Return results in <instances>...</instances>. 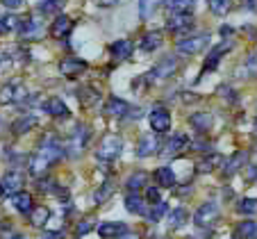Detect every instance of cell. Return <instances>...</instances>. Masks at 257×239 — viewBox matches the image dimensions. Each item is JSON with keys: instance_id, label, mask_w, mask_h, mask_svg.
Instances as JSON below:
<instances>
[{"instance_id": "cell-1", "label": "cell", "mask_w": 257, "mask_h": 239, "mask_svg": "<svg viewBox=\"0 0 257 239\" xmlns=\"http://www.w3.org/2000/svg\"><path fill=\"white\" fill-rule=\"evenodd\" d=\"M64 153H66V148H64L62 142H59V137L57 135H46L44 139H41L37 153H34V155L30 157V162H28L30 173H32L34 178L44 176V173L55 164V162L62 160Z\"/></svg>"}, {"instance_id": "cell-2", "label": "cell", "mask_w": 257, "mask_h": 239, "mask_svg": "<svg viewBox=\"0 0 257 239\" xmlns=\"http://www.w3.org/2000/svg\"><path fill=\"white\" fill-rule=\"evenodd\" d=\"M123 153V139L118 135H107L102 137V142L98 144L96 157L100 162H114Z\"/></svg>"}, {"instance_id": "cell-3", "label": "cell", "mask_w": 257, "mask_h": 239, "mask_svg": "<svg viewBox=\"0 0 257 239\" xmlns=\"http://www.w3.org/2000/svg\"><path fill=\"white\" fill-rule=\"evenodd\" d=\"M178 66H180L178 57H164L155 68H153L151 73H146V75H144V82H146V84H153V82H157V80H166V78H171V75H173L175 71H178Z\"/></svg>"}, {"instance_id": "cell-4", "label": "cell", "mask_w": 257, "mask_h": 239, "mask_svg": "<svg viewBox=\"0 0 257 239\" xmlns=\"http://www.w3.org/2000/svg\"><path fill=\"white\" fill-rule=\"evenodd\" d=\"M209 46V34H196V37H185L175 44V50L180 55H198L200 50H205Z\"/></svg>"}, {"instance_id": "cell-5", "label": "cell", "mask_w": 257, "mask_h": 239, "mask_svg": "<svg viewBox=\"0 0 257 239\" xmlns=\"http://www.w3.org/2000/svg\"><path fill=\"white\" fill-rule=\"evenodd\" d=\"M28 89L21 82H7L5 87H0V105H19L28 100Z\"/></svg>"}, {"instance_id": "cell-6", "label": "cell", "mask_w": 257, "mask_h": 239, "mask_svg": "<svg viewBox=\"0 0 257 239\" xmlns=\"http://www.w3.org/2000/svg\"><path fill=\"white\" fill-rule=\"evenodd\" d=\"M89 139H91V130L87 126H75V130L68 135V146H66L71 157H78L89 144Z\"/></svg>"}, {"instance_id": "cell-7", "label": "cell", "mask_w": 257, "mask_h": 239, "mask_svg": "<svg viewBox=\"0 0 257 239\" xmlns=\"http://www.w3.org/2000/svg\"><path fill=\"white\" fill-rule=\"evenodd\" d=\"M218 214H221V207H218L216 200H207V203H203L196 210L194 214V223L198 225V228H209V225L214 223V221L218 219Z\"/></svg>"}, {"instance_id": "cell-8", "label": "cell", "mask_w": 257, "mask_h": 239, "mask_svg": "<svg viewBox=\"0 0 257 239\" xmlns=\"http://www.w3.org/2000/svg\"><path fill=\"white\" fill-rule=\"evenodd\" d=\"M148 121H151L153 132L164 135V132H169V128H171V114L164 105H155V107L151 109V114H148Z\"/></svg>"}, {"instance_id": "cell-9", "label": "cell", "mask_w": 257, "mask_h": 239, "mask_svg": "<svg viewBox=\"0 0 257 239\" xmlns=\"http://www.w3.org/2000/svg\"><path fill=\"white\" fill-rule=\"evenodd\" d=\"M21 187H23V176L16 169L7 171L0 180V198H12L16 191H21Z\"/></svg>"}, {"instance_id": "cell-10", "label": "cell", "mask_w": 257, "mask_h": 239, "mask_svg": "<svg viewBox=\"0 0 257 239\" xmlns=\"http://www.w3.org/2000/svg\"><path fill=\"white\" fill-rule=\"evenodd\" d=\"M194 28V16L191 12H178V14H171L166 19V30L173 34H182V32H189Z\"/></svg>"}, {"instance_id": "cell-11", "label": "cell", "mask_w": 257, "mask_h": 239, "mask_svg": "<svg viewBox=\"0 0 257 239\" xmlns=\"http://www.w3.org/2000/svg\"><path fill=\"white\" fill-rule=\"evenodd\" d=\"M44 23H41V19H37V16H30V19L21 21V28H19V34L21 39L25 41H34V39H41L44 37Z\"/></svg>"}, {"instance_id": "cell-12", "label": "cell", "mask_w": 257, "mask_h": 239, "mask_svg": "<svg viewBox=\"0 0 257 239\" xmlns=\"http://www.w3.org/2000/svg\"><path fill=\"white\" fill-rule=\"evenodd\" d=\"M87 68H89V64L78 57H64L62 62H59V73L68 80H75L78 75H82Z\"/></svg>"}, {"instance_id": "cell-13", "label": "cell", "mask_w": 257, "mask_h": 239, "mask_svg": "<svg viewBox=\"0 0 257 239\" xmlns=\"http://www.w3.org/2000/svg\"><path fill=\"white\" fill-rule=\"evenodd\" d=\"M162 148V144H160V135L157 132H151V135H144L139 139V144H137V157H151V155H155L157 151Z\"/></svg>"}, {"instance_id": "cell-14", "label": "cell", "mask_w": 257, "mask_h": 239, "mask_svg": "<svg viewBox=\"0 0 257 239\" xmlns=\"http://www.w3.org/2000/svg\"><path fill=\"white\" fill-rule=\"evenodd\" d=\"M191 146V139H189V135H185V132H173V135L166 139V144H164V155H178L180 151H185V148H189Z\"/></svg>"}, {"instance_id": "cell-15", "label": "cell", "mask_w": 257, "mask_h": 239, "mask_svg": "<svg viewBox=\"0 0 257 239\" xmlns=\"http://www.w3.org/2000/svg\"><path fill=\"white\" fill-rule=\"evenodd\" d=\"M73 19L71 16H66V14H59L57 19L53 21V25H50V37L53 39H66L68 34L73 32Z\"/></svg>"}, {"instance_id": "cell-16", "label": "cell", "mask_w": 257, "mask_h": 239, "mask_svg": "<svg viewBox=\"0 0 257 239\" xmlns=\"http://www.w3.org/2000/svg\"><path fill=\"white\" fill-rule=\"evenodd\" d=\"M232 48V44L230 41H225L223 46H216V48H212V53L207 55V59H205V66H203V71H200V75H205V73H209V71H216V66H218V62H221V57H223L228 50Z\"/></svg>"}, {"instance_id": "cell-17", "label": "cell", "mask_w": 257, "mask_h": 239, "mask_svg": "<svg viewBox=\"0 0 257 239\" xmlns=\"http://www.w3.org/2000/svg\"><path fill=\"white\" fill-rule=\"evenodd\" d=\"M123 232H127V225L121 223V221H102L98 225V234L102 239H118Z\"/></svg>"}, {"instance_id": "cell-18", "label": "cell", "mask_w": 257, "mask_h": 239, "mask_svg": "<svg viewBox=\"0 0 257 239\" xmlns=\"http://www.w3.org/2000/svg\"><path fill=\"white\" fill-rule=\"evenodd\" d=\"M102 98V93H100V89H96L93 84H84L82 89H78V100H80V105L82 107H93L98 100Z\"/></svg>"}, {"instance_id": "cell-19", "label": "cell", "mask_w": 257, "mask_h": 239, "mask_svg": "<svg viewBox=\"0 0 257 239\" xmlns=\"http://www.w3.org/2000/svg\"><path fill=\"white\" fill-rule=\"evenodd\" d=\"M125 210L130 212V214L146 216L148 214V205H146V200L139 196V191H130V194L125 196Z\"/></svg>"}, {"instance_id": "cell-20", "label": "cell", "mask_w": 257, "mask_h": 239, "mask_svg": "<svg viewBox=\"0 0 257 239\" xmlns=\"http://www.w3.org/2000/svg\"><path fill=\"white\" fill-rule=\"evenodd\" d=\"M132 50H135V46H132V41H127V39H118L109 46V55H112V59H116V62L130 59Z\"/></svg>"}, {"instance_id": "cell-21", "label": "cell", "mask_w": 257, "mask_h": 239, "mask_svg": "<svg viewBox=\"0 0 257 239\" xmlns=\"http://www.w3.org/2000/svg\"><path fill=\"white\" fill-rule=\"evenodd\" d=\"M37 123H39V118L34 116V114H21V116L12 123V135H16V137L25 135V132H30L32 128H37Z\"/></svg>"}, {"instance_id": "cell-22", "label": "cell", "mask_w": 257, "mask_h": 239, "mask_svg": "<svg viewBox=\"0 0 257 239\" xmlns=\"http://www.w3.org/2000/svg\"><path fill=\"white\" fill-rule=\"evenodd\" d=\"M44 112H48L53 118H66L68 114V107H66V102L62 100V98H57V96H53V98H48V100L44 102Z\"/></svg>"}, {"instance_id": "cell-23", "label": "cell", "mask_w": 257, "mask_h": 239, "mask_svg": "<svg viewBox=\"0 0 257 239\" xmlns=\"http://www.w3.org/2000/svg\"><path fill=\"white\" fill-rule=\"evenodd\" d=\"M162 39H164V34H162L160 30H151V32H146L144 37H141L139 48L144 50V53H153V50H157L162 46Z\"/></svg>"}, {"instance_id": "cell-24", "label": "cell", "mask_w": 257, "mask_h": 239, "mask_svg": "<svg viewBox=\"0 0 257 239\" xmlns=\"http://www.w3.org/2000/svg\"><path fill=\"white\" fill-rule=\"evenodd\" d=\"M130 112V105H127L125 100H121V98L112 96V98H107L105 102V114L107 116H125V114Z\"/></svg>"}, {"instance_id": "cell-25", "label": "cell", "mask_w": 257, "mask_h": 239, "mask_svg": "<svg viewBox=\"0 0 257 239\" xmlns=\"http://www.w3.org/2000/svg\"><path fill=\"white\" fill-rule=\"evenodd\" d=\"M12 205H14V210L21 212V214H30L34 207V198L28 191H16V194L12 196Z\"/></svg>"}, {"instance_id": "cell-26", "label": "cell", "mask_w": 257, "mask_h": 239, "mask_svg": "<svg viewBox=\"0 0 257 239\" xmlns=\"http://www.w3.org/2000/svg\"><path fill=\"white\" fill-rule=\"evenodd\" d=\"M246 160H248V153H246V151H239V153H234V155L230 157V160L223 164V176H225V178L234 176V173H237V171L241 169L243 164H246Z\"/></svg>"}, {"instance_id": "cell-27", "label": "cell", "mask_w": 257, "mask_h": 239, "mask_svg": "<svg viewBox=\"0 0 257 239\" xmlns=\"http://www.w3.org/2000/svg\"><path fill=\"white\" fill-rule=\"evenodd\" d=\"M189 123L200 132V135H203V132H207L209 128H212L214 118H212V114H207V112H196V114H191L189 116Z\"/></svg>"}, {"instance_id": "cell-28", "label": "cell", "mask_w": 257, "mask_h": 239, "mask_svg": "<svg viewBox=\"0 0 257 239\" xmlns=\"http://www.w3.org/2000/svg\"><path fill=\"white\" fill-rule=\"evenodd\" d=\"M223 164V157L218 155V153H207V155L203 157V160L198 162V173H209V171H214L216 166H221Z\"/></svg>"}, {"instance_id": "cell-29", "label": "cell", "mask_w": 257, "mask_h": 239, "mask_svg": "<svg viewBox=\"0 0 257 239\" xmlns=\"http://www.w3.org/2000/svg\"><path fill=\"white\" fill-rule=\"evenodd\" d=\"M28 216H30V223L37 225V228H41V225L48 223V219H50V210L46 207V205H34L32 212H30Z\"/></svg>"}, {"instance_id": "cell-30", "label": "cell", "mask_w": 257, "mask_h": 239, "mask_svg": "<svg viewBox=\"0 0 257 239\" xmlns=\"http://www.w3.org/2000/svg\"><path fill=\"white\" fill-rule=\"evenodd\" d=\"M234 239H257V221H241L234 228Z\"/></svg>"}, {"instance_id": "cell-31", "label": "cell", "mask_w": 257, "mask_h": 239, "mask_svg": "<svg viewBox=\"0 0 257 239\" xmlns=\"http://www.w3.org/2000/svg\"><path fill=\"white\" fill-rule=\"evenodd\" d=\"M155 180L157 187H175V173L171 166H160L155 171Z\"/></svg>"}, {"instance_id": "cell-32", "label": "cell", "mask_w": 257, "mask_h": 239, "mask_svg": "<svg viewBox=\"0 0 257 239\" xmlns=\"http://www.w3.org/2000/svg\"><path fill=\"white\" fill-rule=\"evenodd\" d=\"M196 5V0H164V7L171 14H178V12H191Z\"/></svg>"}, {"instance_id": "cell-33", "label": "cell", "mask_w": 257, "mask_h": 239, "mask_svg": "<svg viewBox=\"0 0 257 239\" xmlns=\"http://www.w3.org/2000/svg\"><path fill=\"white\" fill-rule=\"evenodd\" d=\"M187 219H189L187 207H175V210L169 212V225L171 228H180V225H185Z\"/></svg>"}, {"instance_id": "cell-34", "label": "cell", "mask_w": 257, "mask_h": 239, "mask_svg": "<svg viewBox=\"0 0 257 239\" xmlns=\"http://www.w3.org/2000/svg\"><path fill=\"white\" fill-rule=\"evenodd\" d=\"M112 194H114V185H112V182H102V185L93 191V203H96V205L107 203Z\"/></svg>"}, {"instance_id": "cell-35", "label": "cell", "mask_w": 257, "mask_h": 239, "mask_svg": "<svg viewBox=\"0 0 257 239\" xmlns=\"http://www.w3.org/2000/svg\"><path fill=\"white\" fill-rule=\"evenodd\" d=\"M146 182H148V176H146L144 171H137V173H132V176L127 178L125 187H127V191H139L146 187Z\"/></svg>"}, {"instance_id": "cell-36", "label": "cell", "mask_w": 257, "mask_h": 239, "mask_svg": "<svg viewBox=\"0 0 257 239\" xmlns=\"http://www.w3.org/2000/svg\"><path fill=\"white\" fill-rule=\"evenodd\" d=\"M21 28V19L16 14H7L0 19V34H7V32H14V30Z\"/></svg>"}, {"instance_id": "cell-37", "label": "cell", "mask_w": 257, "mask_h": 239, "mask_svg": "<svg viewBox=\"0 0 257 239\" xmlns=\"http://www.w3.org/2000/svg\"><path fill=\"white\" fill-rule=\"evenodd\" d=\"M64 3H66V0H39L37 10H39V14H55V12L62 10Z\"/></svg>"}, {"instance_id": "cell-38", "label": "cell", "mask_w": 257, "mask_h": 239, "mask_svg": "<svg viewBox=\"0 0 257 239\" xmlns=\"http://www.w3.org/2000/svg\"><path fill=\"white\" fill-rule=\"evenodd\" d=\"M166 212H169V205H166V203H162V200H160V203L151 205V210H148V214H146V216H148V219H151L153 223H157V221H160L162 216L166 214Z\"/></svg>"}, {"instance_id": "cell-39", "label": "cell", "mask_w": 257, "mask_h": 239, "mask_svg": "<svg viewBox=\"0 0 257 239\" xmlns=\"http://www.w3.org/2000/svg\"><path fill=\"white\" fill-rule=\"evenodd\" d=\"M209 3V10H212V14L216 16H223L230 12V5H232V0H207Z\"/></svg>"}, {"instance_id": "cell-40", "label": "cell", "mask_w": 257, "mask_h": 239, "mask_svg": "<svg viewBox=\"0 0 257 239\" xmlns=\"http://www.w3.org/2000/svg\"><path fill=\"white\" fill-rule=\"evenodd\" d=\"M239 214H257V198H241L237 203Z\"/></svg>"}, {"instance_id": "cell-41", "label": "cell", "mask_w": 257, "mask_h": 239, "mask_svg": "<svg viewBox=\"0 0 257 239\" xmlns=\"http://www.w3.org/2000/svg\"><path fill=\"white\" fill-rule=\"evenodd\" d=\"M14 59L16 55L14 53H7V50H0V75L7 73L12 66H14Z\"/></svg>"}, {"instance_id": "cell-42", "label": "cell", "mask_w": 257, "mask_h": 239, "mask_svg": "<svg viewBox=\"0 0 257 239\" xmlns=\"http://www.w3.org/2000/svg\"><path fill=\"white\" fill-rule=\"evenodd\" d=\"M157 0H139V16L141 19H148V16L153 14V10H155Z\"/></svg>"}, {"instance_id": "cell-43", "label": "cell", "mask_w": 257, "mask_h": 239, "mask_svg": "<svg viewBox=\"0 0 257 239\" xmlns=\"http://www.w3.org/2000/svg\"><path fill=\"white\" fill-rule=\"evenodd\" d=\"M93 223H96V221H93L91 216H87V219H82V221L78 223L75 232H78V234H87V232H91V230H93Z\"/></svg>"}, {"instance_id": "cell-44", "label": "cell", "mask_w": 257, "mask_h": 239, "mask_svg": "<svg viewBox=\"0 0 257 239\" xmlns=\"http://www.w3.org/2000/svg\"><path fill=\"white\" fill-rule=\"evenodd\" d=\"M218 93H223V96H225V100H228V102H232V105H234V102H239L237 91H234L232 87H228V84H223V87H218Z\"/></svg>"}, {"instance_id": "cell-45", "label": "cell", "mask_w": 257, "mask_h": 239, "mask_svg": "<svg viewBox=\"0 0 257 239\" xmlns=\"http://www.w3.org/2000/svg\"><path fill=\"white\" fill-rule=\"evenodd\" d=\"M146 198H148V203H160L162 196H160V189L157 187H146Z\"/></svg>"}, {"instance_id": "cell-46", "label": "cell", "mask_w": 257, "mask_h": 239, "mask_svg": "<svg viewBox=\"0 0 257 239\" xmlns=\"http://www.w3.org/2000/svg\"><path fill=\"white\" fill-rule=\"evenodd\" d=\"M12 234H14V228L10 221H0V239H10Z\"/></svg>"}, {"instance_id": "cell-47", "label": "cell", "mask_w": 257, "mask_h": 239, "mask_svg": "<svg viewBox=\"0 0 257 239\" xmlns=\"http://www.w3.org/2000/svg\"><path fill=\"white\" fill-rule=\"evenodd\" d=\"M246 68L252 78H257V55H250V57L246 59Z\"/></svg>"}, {"instance_id": "cell-48", "label": "cell", "mask_w": 257, "mask_h": 239, "mask_svg": "<svg viewBox=\"0 0 257 239\" xmlns=\"http://www.w3.org/2000/svg\"><path fill=\"white\" fill-rule=\"evenodd\" d=\"M3 5H5L7 10H19V7L25 5V0H3Z\"/></svg>"}, {"instance_id": "cell-49", "label": "cell", "mask_w": 257, "mask_h": 239, "mask_svg": "<svg viewBox=\"0 0 257 239\" xmlns=\"http://www.w3.org/2000/svg\"><path fill=\"white\" fill-rule=\"evenodd\" d=\"M191 148H194V151H200V153H207L209 151V144L207 142H194V144H191Z\"/></svg>"}, {"instance_id": "cell-50", "label": "cell", "mask_w": 257, "mask_h": 239, "mask_svg": "<svg viewBox=\"0 0 257 239\" xmlns=\"http://www.w3.org/2000/svg\"><path fill=\"white\" fill-rule=\"evenodd\" d=\"M246 178H248V180H257V166H248Z\"/></svg>"}, {"instance_id": "cell-51", "label": "cell", "mask_w": 257, "mask_h": 239, "mask_svg": "<svg viewBox=\"0 0 257 239\" xmlns=\"http://www.w3.org/2000/svg\"><path fill=\"white\" fill-rule=\"evenodd\" d=\"M41 239H62V234L55 232V230H48V232L41 234Z\"/></svg>"}, {"instance_id": "cell-52", "label": "cell", "mask_w": 257, "mask_h": 239, "mask_svg": "<svg viewBox=\"0 0 257 239\" xmlns=\"http://www.w3.org/2000/svg\"><path fill=\"white\" fill-rule=\"evenodd\" d=\"M118 239H139V234H135V232H130V230H127V232H123Z\"/></svg>"}, {"instance_id": "cell-53", "label": "cell", "mask_w": 257, "mask_h": 239, "mask_svg": "<svg viewBox=\"0 0 257 239\" xmlns=\"http://www.w3.org/2000/svg\"><path fill=\"white\" fill-rule=\"evenodd\" d=\"M243 5H246L248 10H257V0H243Z\"/></svg>"}, {"instance_id": "cell-54", "label": "cell", "mask_w": 257, "mask_h": 239, "mask_svg": "<svg viewBox=\"0 0 257 239\" xmlns=\"http://www.w3.org/2000/svg\"><path fill=\"white\" fill-rule=\"evenodd\" d=\"M100 5L102 7H112V5H116V0H100Z\"/></svg>"}, {"instance_id": "cell-55", "label": "cell", "mask_w": 257, "mask_h": 239, "mask_svg": "<svg viewBox=\"0 0 257 239\" xmlns=\"http://www.w3.org/2000/svg\"><path fill=\"white\" fill-rule=\"evenodd\" d=\"M221 34H225V37H228V34H232V28H230V25H223V30H221Z\"/></svg>"}, {"instance_id": "cell-56", "label": "cell", "mask_w": 257, "mask_h": 239, "mask_svg": "<svg viewBox=\"0 0 257 239\" xmlns=\"http://www.w3.org/2000/svg\"><path fill=\"white\" fill-rule=\"evenodd\" d=\"M10 239H23V237H21V234H12Z\"/></svg>"}, {"instance_id": "cell-57", "label": "cell", "mask_w": 257, "mask_h": 239, "mask_svg": "<svg viewBox=\"0 0 257 239\" xmlns=\"http://www.w3.org/2000/svg\"><path fill=\"white\" fill-rule=\"evenodd\" d=\"M255 135H257V118H255Z\"/></svg>"}]
</instances>
